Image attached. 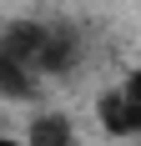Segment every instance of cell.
<instances>
[{
  "instance_id": "cell-7",
  "label": "cell",
  "mask_w": 141,
  "mask_h": 146,
  "mask_svg": "<svg viewBox=\"0 0 141 146\" xmlns=\"http://www.w3.org/2000/svg\"><path fill=\"white\" fill-rule=\"evenodd\" d=\"M0 146H25V141H10V136H0Z\"/></svg>"
},
{
  "instance_id": "cell-3",
  "label": "cell",
  "mask_w": 141,
  "mask_h": 146,
  "mask_svg": "<svg viewBox=\"0 0 141 146\" xmlns=\"http://www.w3.org/2000/svg\"><path fill=\"white\" fill-rule=\"evenodd\" d=\"M35 66H41V71H70V66H76V40H70L66 30H51V40H45V50L35 56Z\"/></svg>"
},
{
  "instance_id": "cell-1",
  "label": "cell",
  "mask_w": 141,
  "mask_h": 146,
  "mask_svg": "<svg viewBox=\"0 0 141 146\" xmlns=\"http://www.w3.org/2000/svg\"><path fill=\"white\" fill-rule=\"evenodd\" d=\"M45 40H51V30H45V25H15V30H5L0 50H5V56H15L20 66H30V60L45 50Z\"/></svg>"
},
{
  "instance_id": "cell-4",
  "label": "cell",
  "mask_w": 141,
  "mask_h": 146,
  "mask_svg": "<svg viewBox=\"0 0 141 146\" xmlns=\"http://www.w3.org/2000/svg\"><path fill=\"white\" fill-rule=\"evenodd\" d=\"M30 91H35L30 66H20L15 56H5V50H0V96H30Z\"/></svg>"
},
{
  "instance_id": "cell-2",
  "label": "cell",
  "mask_w": 141,
  "mask_h": 146,
  "mask_svg": "<svg viewBox=\"0 0 141 146\" xmlns=\"http://www.w3.org/2000/svg\"><path fill=\"white\" fill-rule=\"evenodd\" d=\"M30 146H76V126L70 116H35L30 121Z\"/></svg>"
},
{
  "instance_id": "cell-6",
  "label": "cell",
  "mask_w": 141,
  "mask_h": 146,
  "mask_svg": "<svg viewBox=\"0 0 141 146\" xmlns=\"http://www.w3.org/2000/svg\"><path fill=\"white\" fill-rule=\"evenodd\" d=\"M121 96H126V116H131V131H141V71H136V76H126Z\"/></svg>"
},
{
  "instance_id": "cell-5",
  "label": "cell",
  "mask_w": 141,
  "mask_h": 146,
  "mask_svg": "<svg viewBox=\"0 0 141 146\" xmlns=\"http://www.w3.org/2000/svg\"><path fill=\"white\" fill-rule=\"evenodd\" d=\"M96 116H101L106 131L131 136V116H126V96H121V91H106V96H101V101H96Z\"/></svg>"
}]
</instances>
